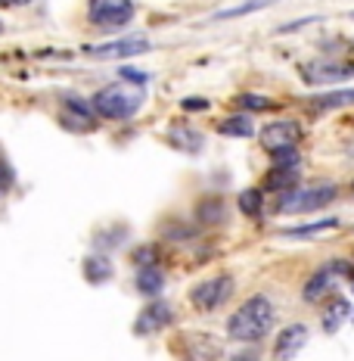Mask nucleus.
<instances>
[{"mask_svg":"<svg viewBox=\"0 0 354 361\" xmlns=\"http://www.w3.org/2000/svg\"><path fill=\"white\" fill-rule=\"evenodd\" d=\"M336 187L333 184H320V187H308V190H289L277 200V212H314L323 209L336 200Z\"/></svg>","mask_w":354,"mask_h":361,"instance_id":"3","label":"nucleus"},{"mask_svg":"<svg viewBox=\"0 0 354 361\" xmlns=\"http://www.w3.org/2000/svg\"><path fill=\"white\" fill-rule=\"evenodd\" d=\"M168 144L180 153H199L202 149V134L187 125H171L168 128Z\"/></svg>","mask_w":354,"mask_h":361,"instance_id":"12","label":"nucleus"},{"mask_svg":"<svg viewBox=\"0 0 354 361\" xmlns=\"http://www.w3.org/2000/svg\"><path fill=\"white\" fill-rule=\"evenodd\" d=\"M354 75L351 66H329V63H320V66H308L305 69V78L311 81V85H320V81H342Z\"/></svg>","mask_w":354,"mask_h":361,"instance_id":"13","label":"nucleus"},{"mask_svg":"<svg viewBox=\"0 0 354 361\" xmlns=\"http://www.w3.org/2000/svg\"><path fill=\"white\" fill-rule=\"evenodd\" d=\"M180 106H184L187 112H202V109H208V103L202 100V97H196V100H193V97H187V100L180 103Z\"/></svg>","mask_w":354,"mask_h":361,"instance_id":"26","label":"nucleus"},{"mask_svg":"<svg viewBox=\"0 0 354 361\" xmlns=\"http://www.w3.org/2000/svg\"><path fill=\"white\" fill-rule=\"evenodd\" d=\"M329 228H336V218H327V221H317V224H308V228H289V231H283V234L286 237H314V234L329 231Z\"/></svg>","mask_w":354,"mask_h":361,"instance_id":"22","label":"nucleus"},{"mask_svg":"<svg viewBox=\"0 0 354 361\" xmlns=\"http://www.w3.org/2000/svg\"><path fill=\"white\" fill-rule=\"evenodd\" d=\"M171 321H175V308L168 302H149V305H143V312L137 314V321H134V334L137 336L159 334Z\"/></svg>","mask_w":354,"mask_h":361,"instance_id":"7","label":"nucleus"},{"mask_svg":"<svg viewBox=\"0 0 354 361\" xmlns=\"http://www.w3.org/2000/svg\"><path fill=\"white\" fill-rule=\"evenodd\" d=\"M217 131L227 134V137H252L255 128H252V122H248L246 116H230V118H224V122L217 125Z\"/></svg>","mask_w":354,"mask_h":361,"instance_id":"18","label":"nucleus"},{"mask_svg":"<svg viewBox=\"0 0 354 361\" xmlns=\"http://www.w3.org/2000/svg\"><path fill=\"white\" fill-rule=\"evenodd\" d=\"M308 343V327L305 324H289L286 330H280V336H277V345H274V355L280 361H289L296 358L301 349H305Z\"/></svg>","mask_w":354,"mask_h":361,"instance_id":"10","label":"nucleus"},{"mask_svg":"<svg viewBox=\"0 0 354 361\" xmlns=\"http://www.w3.org/2000/svg\"><path fill=\"white\" fill-rule=\"evenodd\" d=\"M230 296H233V281L227 274H217V277H208V281H199L190 290V299H193V305L199 308V312H215V308L224 305Z\"/></svg>","mask_w":354,"mask_h":361,"instance_id":"5","label":"nucleus"},{"mask_svg":"<svg viewBox=\"0 0 354 361\" xmlns=\"http://www.w3.org/2000/svg\"><path fill=\"white\" fill-rule=\"evenodd\" d=\"M239 106L246 109H274V103L267 100V97H255V94H243L239 97Z\"/></svg>","mask_w":354,"mask_h":361,"instance_id":"24","label":"nucleus"},{"mask_svg":"<svg viewBox=\"0 0 354 361\" xmlns=\"http://www.w3.org/2000/svg\"><path fill=\"white\" fill-rule=\"evenodd\" d=\"M94 116H96L94 103L69 100V103H65V112H63V125L69 128V131L84 134V131H90V125H94Z\"/></svg>","mask_w":354,"mask_h":361,"instance_id":"11","label":"nucleus"},{"mask_svg":"<svg viewBox=\"0 0 354 361\" xmlns=\"http://www.w3.org/2000/svg\"><path fill=\"white\" fill-rule=\"evenodd\" d=\"M162 287H165V277L156 265H146L137 271V290L143 296H156V293H162Z\"/></svg>","mask_w":354,"mask_h":361,"instance_id":"14","label":"nucleus"},{"mask_svg":"<svg viewBox=\"0 0 354 361\" xmlns=\"http://www.w3.org/2000/svg\"><path fill=\"white\" fill-rule=\"evenodd\" d=\"M90 103H94L96 116L112 118V122H125V118H131L134 112L140 109V97H137V94H127L122 85H109V87H103Z\"/></svg>","mask_w":354,"mask_h":361,"instance_id":"2","label":"nucleus"},{"mask_svg":"<svg viewBox=\"0 0 354 361\" xmlns=\"http://www.w3.org/2000/svg\"><path fill=\"white\" fill-rule=\"evenodd\" d=\"M134 13H137L134 0H90L87 4L90 22L100 28H122L134 19Z\"/></svg>","mask_w":354,"mask_h":361,"instance_id":"4","label":"nucleus"},{"mask_svg":"<svg viewBox=\"0 0 354 361\" xmlns=\"http://www.w3.org/2000/svg\"><path fill=\"white\" fill-rule=\"evenodd\" d=\"M351 16H354V13H351Z\"/></svg>","mask_w":354,"mask_h":361,"instance_id":"29","label":"nucleus"},{"mask_svg":"<svg viewBox=\"0 0 354 361\" xmlns=\"http://www.w3.org/2000/svg\"><path fill=\"white\" fill-rule=\"evenodd\" d=\"M84 277L90 283H103L112 277V265L106 255H90V259L84 262Z\"/></svg>","mask_w":354,"mask_h":361,"instance_id":"16","label":"nucleus"},{"mask_svg":"<svg viewBox=\"0 0 354 361\" xmlns=\"http://www.w3.org/2000/svg\"><path fill=\"white\" fill-rule=\"evenodd\" d=\"M265 180H267V190H286L289 193L298 180V169H277V165H270Z\"/></svg>","mask_w":354,"mask_h":361,"instance_id":"15","label":"nucleus"},{"mask_svg":"<svg viewBox=\"0 0 354 361\" xmlns=\"http://www.w3.org/2000/svg\"><path fill=\"white\" fill-rule=\"evenodd\" d=\"M146 50H149L146 37H122V41H109V44H100V47H87V54L96 59H118V56L146 54Z\"/></svg>","mask_w":354,"mask_h":361,"instance_id":"9","label":"nucleus"},{"mask_svg":"<svg viewBox=\"0 0 354 361\" xmlns=\"http://www.w3.org/2000/svg\"><path fill=\"white\" fill-rule=\"evenodd\" d=\"M274 327V302L267 296H252L246 299L227 321V334L236 343H258L267 336Z\"/></svg>","mask_w":354,"mask_h":361,"instance_id":"1","label":"nucleus"},{"mask_svg":"<svg viewBox=\"0 0 354 361\" xmlns=\"http://www.w3.org/2000/svg\"><path fill=\"white\" fill-rule=\"evenodd\" d=\"M301 140V125L298 122H274L261 131V144L270 153H280V149H292Z\"/></svg>","mask_w":354,"mask_h":361,"instance_id":"8","label":"nucleus"},{"mask_svg":"<svg viewBox=\"0 0 354 361\" xmlns=\"http://www.w3.org/2000/svg\"><path fill=\"white\" fill-rule=\"evenodd\" d=\"M274 0H243L239 6H233V10H224V13H217L215 19H239V16H252V13H258V10H265V6H270Z\"/></svg>","mask_w":354,"mask_h":361,"instance_id":"19","label":"nucleus"},{"mask_svg":"<svg viewBox=\"0 0 354 361\" xmlns=\"http://www.w3.org/2000/svg\"><path fill=\"white\" fill-rule=\"evenodd\" d=\"M0 32H4V22H0Z\"/></svg>","mask_w":354,"mask_h":361,"instance_id":"28","label":"nucleus"},{"mask_svg":"<svg viewBox=\"0 0 354 361\" xmlns=\"http://www.w3.org/2000/svg\"><path fill=\"white\" fill-rule=\"evenodd\" d=\"M25 4H32V0H0L4 10H16V6H25Z\"/></svg>","mask_w":354,"mask_h":361,"instance_id":"27","label":"nucleus"},{"mask_svg":"<svg viewBox=\"0 0 354 361\" xmlns=\"http://www.w3.org/2000/svg\"><path fill=\"white\" fill-rule=\"evenodd\" d=\"M122 78H131V85H137V87H146L149 75H146V72H137V69H122Z\"/></svg>","mask_w":354,"mask_h":361,"instance_id":"25","label":"nucleus"},{"mask_svg":"<svg viewBox=\"0 0 354 361\" xmlns=\"http://www.w3.org/2000/svg\"><path fill=\"white\" fill-rule=\"evenodd\" d=\"M342 274L354 277V268L348 265V262H329V265H323L317 274L305 283V299H308V302H320L323 296H329V293L336 290V281Z\"/></svg>","mask_w":354,"mask_h":361,"instance_id":"6","label":"nucleus"},{"mask_svg":"<svg viewBox=\"0 0 354 361\" xmlns=\"http://www.w3.org/2000/svg\"><path fill=\"white\" fill-rule=\"evenodd\" d=\"M348 302H345V299H336L333 302V308H329L327 314H323V327H327V334H336L339 330V324H342L345 318H348Z\"/></svg>","mask_w":354,"mask_h":361,"instance_id":"20","label":"nucleus"},{"mask_svg":"<svg viewBox=\"0 0 354 361\" xmlns=\"http://www.w3.org/2000/svg\"><path fill=\"white\" fill-rule=\"evenodd\" d=\"M261 206H265V193H261V190H255V187H252V190H243V193H239V209H243V212L246 215H261Z\"/></svg>","mask_w":354,"mask_h":361,"instance_id":"21","label":"nucleus"},{"mask_svg":"<svg viewBox=\"0 0 354 361\" xmlns=\"http://www.w3.org/2000/svg\"><path fill=\"white\" fill-rule=\"evenodd\" d=\"M342 106H354V87L333 90V94H323L314 100V109H342Z\"/></svg>","mask_w":354,"mask_h":361,"instance_id":"17","label":"nucleus"},{"mask_svg":"<svg viewBox=\"0 0 354 361\" xmlns=\"http://www.w3.org/2000/svg\"><path fill=\"white\" fill-rule=\"evenodd\" d=\"M298 162H301V156H298L296 147L274 153V165H277V169H298Z\"/></svg>","mask_w":354,"mask_h":361,"instance_id":"23","label":"nucleus"}]
</instances>
